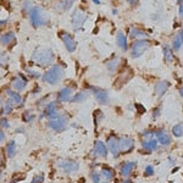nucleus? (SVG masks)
<instances>
[{
  "label": "nucleus",
  "instance_id": "11",
  "mask_svg": "<svg viewBox=\"0 0 183 183\" xmlns=\"http://www.w3.org/2000/svg\"><path fill=\"white\" fill-rule=\"evenodd\" d=\"M92 92L95 96V99L100 103V104H109V93L105 91V89H101V88H98V87H91Z\"/></svg>",
  "mask_w": 183,
  "mask_h": 183
},
{
  "label": "nucleus",
  "instance_id": "18",
  "mask_svg": "<svg viewBox=\"0 0 183 183\" xmlns=\"http://www.w3.org/2000/svg\"><path fill=\"white\" fill-rule=\"evenodd\" d=\"M44 115L49 119V120H53V119H55V117H58L59 116V112H58V108H56V103H50L48 106H47V109H45V112H44Z\"/></svg>",
  "mask_w": 183,
  "mask_h": 183
},
{
  "label": "nucleus",
  "instance_id": "10",
  "mask_svg": "<svg viewBox=\"0 0 183 183\" xmlns=\"http://www.w3.org/2000/svg\"><path fill=\"white\" fill-rule=\"evenodd\" d=\"M109 149L108 147L101 142V140H95L94 147H93V155L95 157H106Z\"/></svg>",
  "mask_w": 183,
  "mask_h": 183
},
{
  "label": "nucleus",
  "instance_id": "50",
  "mask_svg": "<svg viewBox=\"0 0 183 183\" xmlns=\"http://www.w3.org/2000/svg\"><path fill=\"white\" fill-rule=\"evenodd\" d=\"M176 1H177V2H180V4H181V2H183V0H176Z\"/></svg>",
  "mask_w": 183,
  "mask_h": 183
},
{
  "label": "nucleus",
  "instance_id": "44",
  "mask_svg": "<svg viewBox=\"0 0 183 183\" xmlns=\"http://www.w3.org/2000/svg\"><path fill=\"white\" fill-rule=\"evenodd\" d=\"M127 2L131 4V5H136L137 4V0H127Z\"/></svg>",
  "mask_w": 183,
  "mask_h": 183
},
{
  "label": "nucleus",
  "instance_id": "13",
  "mask_svg": "<svg viewBox=\"0 0 183 183\" xmlns=\"http://www.w3.org/2000/svg\"><path fill=\"white\" fill-rule=\"evenodd\" d=\"M108 149L114 155V157H119L120 150H119V138L115 136H111L108 138Z\"/></svg>",
  "mask_w": 183,
  "mask_h": 183
},
{
  "label": "nucleus",
  "instance_id": "51",
  "mask_svg": "<svg viewBox=\"0 0 183 183\" xmlns=\"http://www.w3.org/2000/svg\"><path fill=\"white\" fill-rule=\"evenodd\" d=\"M1 177H2V173H1V171H0V181H1Z\"/></svg>",
  "mask_w": 183,
  "mask_h": 183
},
{
  "label": "nucleus",
  "instance_id": "2",
  "mask_svg": "<svg viewBox=\"0 0 183 183\" xmlns=\"http://www.w3.org/2000/svg\"><path fill=\"white\" fill-rule=\"evenodd\" d=\"M65 76V70L61 67L60 65H54L50 70H48L44 75H43V81L49 83V84H56L58 82H60Z\"/></svg>",
  "mask_w": 183,
  "mask_h": 183
},
{
  "label": "nucleus",
  "instance_id": "34",
  "mask_svg": "<svg viewBox=\"0 0 183 183\" xmlns=\"http://www.w3.org/2000/svg\"><path fill=\"white\" fill-rule=\"evenodd\" d=\"M7 60H9L7 55L4 51H0V66H5L7 63Z\"/></svg>",
  "mask_w": 183,
  "mask_h": 183
},
{
  "label": "nucleus",
  "instance_id": "9",
  "mask_svg": "<svg viewBox=\"0 0 183 183\" xmlns=\"http://www.w3.org/2000/svg\"><path fill=\"white\" fill-rule=\"evenodd\" d=\"M59 167H61L66 173H72L77 172L79 169V164L73 160H62L59 162Z\"/></svg>",
  "mask_w": 183,
  "mask_h": 183
},
{
  "label": "nucleus",
  "instance_id": "41",
  "mask_svg": "<svg viewBox=\"0 0 183 183\" xmlns=\"http://www.w3.org/2000/svg\"><path fill=\"white\" fill-rule=\"evenodd\" d=\"M25 10H27L28 12H30V10H32V7H30V0L25 1Z\"/></svg>",
  "mask_w": 183,
  "mask_h": 183
},
{
  "label": "nucleus",
  "instance_id": "35",
  "mask_svg": "<svg viewBox=\"0 0 183 183\" xmlns=\"http://www.w3.org/2000/svg\"><path fill=\"white\" fill-rule=\"evenodd\" d=\"M154 173H155V171H154V167L152 166H147L145 167V170H144V176H147V177H150V176H154Z\"/></svg>",
  "mask_w": 183,
  "mask_h": 183
},
{
  "label": "nucleus",
  "instance_id": "49",
  "mask_svg": "<svg viewBox=\"0 0 183 183\" xmlns=\"http://www.w3.org/2000/svg\"><path fill=\"white\" fill-rule=\"evenodd\" d=\"M1 104H2V99H1V96H0V106H1Z\"/></svg>",
  "mask_w": 183,
  "mask_h": 183
},
{
  "label": "nucleus",
  "instance_id": "14",
  "mask_svg": "<svg viewBox=\"0 0 183 183\" xmlns=\"http://www.w3.org/2000/svg\"><path fill=\"white\" fill-rule=\"evenodd\" d=\"M136 166H137V162H136V161H127V162L122 164L121 170H120V173H121V176L123 177V178H126V177H129V176L132 175L133 170L136 169Z\"/></svg>",
  "mask_w": 183,
  "mask_h": 183
},
{
  "label": "nucleus",
  "instance_id": "5",
  "mask_svg": "<svg viewBox=\"0 0 183 183\" xmlns=\"http://www.w3.org/2000/svg\"><path fill=\"white\" fill-rule=\"evenodd\" d=\"M71 20H72V27L75 30H78L82 28V26L84 25L86 20H87V15L83 10L81 9H76L73 12H72V16H71Z\"/></svg>",
  "mask_w": 183,
  "mask_h": 183
},
{
  "label": "nucleus",
  "instance_id": "31",
  "mask_svg": "<svg viewBox=\"0 0 183 183\" xmlns=\"http://www.w3.org/2000/svg\"><path fill=\"white\" fill-rule=\"evenodd\" d=\"M181 47H182V39H181V35H176L175 39H173V42H172V50L177 51V50L181 49Z\"/></svg>",
  "mask_w": 183,
  "mask_h": 183
},
{
  "label": "nucleus",
  "instance_id": "47",
  "mask_svg": "<svg viewBox=\"0 0 183 183\" xmlns=\"http://www.w3.org/2000/svg\"><path fill=\"white\" fill-rule=\"evenodd\" d=\"M180 95H181V96H183V87L181 88V89H180Z\"/></svg>",
  "mask_w": 183,
  "mask_h": 183
},
{
  "label": "nucleus",
  "instance_id": "43",
  "mask_svg": "<svg viewBox=\"0 0 183 183\" xmlns=\"http://www.w3.org/2000/svg\"><path fill=\"white\" fill-rule=\"evenodd\" d=\"M2 140H5V133H4L2 131H0V143H1Z\"/></svg>",
  "mask_w": 183,
  "mask_h": 183
},
{
  "label": "nucleus",
  "instance_id": "20",
  "mask_svg": "<svg viewBox=\"0 0 183 183\" xmlns=\"http://www.w3.org/2000/svg\"><path fill=\"white\" fill-rule=\"evenodd\" d=\"M116 44L121 48L123 51L127 50L128 48V44H127V37L124 35V33L122 30H119L117 34H116Z\"/></svg>",
  "mask_w": 183,
  "mask_h": 183
},
{
  "label": "nucleus",
  "instance_id": "23",
  "mask_svg": "<svg viewBox=\"0 0 183 183\" xmlns=\"http://www.w3.org/2000/svg\"><path fill=\"white\" fill-rule=\"evenodd\" d=\"M100 175H101L106 181H111V180L115 177V171H114L111 167H109V166H104L103 170L100 171Z\"/></svg>",
  "mask_w": 183,
  "mask_h": 183
},
{
  "label": "nucleus",
  "instance_id": "24",
  "mask_svg": "<svg viewBox=\"0 0 183 183\" xmlns=\"http://www.w3.org/2000/svg\"><path fill=\"white\" fill-rule=\"evenodd\" d=\"M14 39H15V33H12V32H7V33H4L0 35V43L2 45H9Z\"/></svg>",
  "mask_w": 183,
  "mask_h": 183
},
{
  "label": "nucleus",
  "instance_id": "32",
  "mask_svg": "<svg viewBox=\"0 0 183 183\" xmlns=\"http://www.w3.org/2000/svg\"><path fill=\"white\" fill-rule=\"evenodd\" d=\"M104 114L100 111V110H96L95 111V114H94V122H95V124H98V123H100V122L104 120Z\"/></svg>",
  "mask_w": 183,
  "mask_h": 183
},
{
  "label": "nucleus",
  "instance_id": "54",
  "mask_svg": "<svg viewBox=\"0 0 183 183\" xmlns=\"http://www.w3.org/2000/svg\"><path fill=\"white\" fill-rule=\"evenodd\" d=\"M170 183H172V182H170Z\"/></svg>",
  "mask_w": 183,
  "mask_h": 183
},
{
  "label": "nucleus",
  "instance_id": "12",
  "mask_svg": "<svg viewBox=\"0 0 183 183\" xmlns=\"http://www.w3.org/2000/svg\"><path fill=\"white\" fill-rule=\"evenodd\" d=\"M155 138L157 139V142L164 145V147H169L172 143V138L171 136L165 131V129H160L157 132H155Z\"/></svg>",
  "mask_w": 183,
  "mask_h": 183
},
{
  "label": "nucleus",
  "instance_id": "53",
  "mask_svg": "<svg viewBox=\"0 0 183 183\" xmlns=\"http://www.w3.org/2000/svg\"><path fill=\"white\" fill-rule=\"evenodd\" d=\"M42 1H47V0H42Z\"/></svg>",
  "mask_w": 183,
  "mask_h": 183
},
{
  "label": "nucleus",
  "instance_id": "4",
  "mask_svg": "<svg viewBox=\"0 0 183 183\" xmlns=\"http://www.w3.org/2000/svg\"><path fill=\"white\" fill-rule=\"evenodd\" d=\"M152 43L148 39H137L131 48V56L134 59H138L139 56H142L149 48H150Z\"/></svg>",
  "mask_w": 183,
  "mask_h": 183
},
{
  "label": "nucleus",
  "instance_id": "3",
  "mask_svg": "<svg viewBox=\"0 0 183 183\" xmlns=\"http://www.w3.org/2000/svg\"><path fill=\"white\" fill-rule=\"evenodd\" d=\"M30 22L33 25V27H40V26H44L47 25L48 22V16L45 14V11L39 7V6H33L32 10L30 12Z\"/></svg>",
  "mask_w": 183,
  "mask_h": 183
},
{
  "label": "nucleus",
  "instance_id": "33",
  "mask_svg": "<svg viewBox=\"0 0 183 183\" xmlns=\"http://www.w3.org/2000/svg\"><path fill=\"white\" fill-rule=\"evenodd\" d=\"M14 101L10 99V100H7L6 101V104H5V109H4V114H10L11 111H12V108H14V104H12Z\"/></svg>",
  "mask_w": 183,
  "mask_h": 183
},
{
  "label": "nucleus",
  "instance_id": "8",
  "mask_svg": "<svg viewBox=\"0 0 183 183\" xmlns=\"http://www.w3.org/2000/svg\"><path fill=\"white\" fill-rule=\"evenodd\" d=\"M60 38L62 39L66 49L68 53H73L76 49H77V42L73 39V37L68 33H65V32H61L60 33Z\"/></svg>",
  "mask_w": 183,
  "mask_h": 183
},
{
  "label": "nucleus",
  "instance_id": "48",
  "mask_svg": "<svg viewBox=\"0 0 183 183\" xmlns=\"http://www.w3.org/2000/svg\"><path fill=\"white\" fill-rule=\"evenodd\" d=\"M181 39H182V47H183V28H182V32H181Z\"/></svg>",
  "mask_w": 183,
  "mask_h": 183
},
{
  "label": "nucleus",
  "instance_id": "22",
  "mask_svg": "<svg viewBox=\"0 0 183 183\" xmlns=\"http://www.w3.org/2000/svg\"><path fill=\"white\" fill-rule=\"evenodd\" d=\"M26 84H27V81L25 78H22V76L20 75L17 78H14L12 79V87L16 89V91H23L26 88Z\"/></svg>",
  "mask_w": 183,
  "mask_h": 183
},
{
  "label": "nucleus",
  "instance_id": "16",
  "mask_svg": "<svg viewBox=\"0 0 183 183\" xmlns=\"http://www.w3.org/2000/svg\"><path fill=\"white\" fill-rule=\"evenodd\" d=\"M169 88H170V82H169V81H159V82L155 84V87H154L155 94H156L157 96H162L166 92L169 91Z\"/></svg>",
  "mask_w": 183,
  "mask_h": 183
},
{
  "label": "nucleus",
  "instance_id": "38",
  "mask_svg": "<svg viewBox=\"0 0 183 183\" xmlns=\"http://www.w3.org/2000/svg\"><path fill=\"white\" fill-rule=\"evenodd\" d=\"M0 126L1 127H5V128H9L10 127V124H9V122L6 119H0Z\"/></svg>",
  "mask_w": 183,
  "mask_h": 183
},
{
  "label": "nucleus",
  "instance_id": "15",
  "mask_svg": "<svg viewBox=\"0 0 183 183\" xmlns=\"http://www.w3.org/2000/svg\"><path fill=\"white\" fill-rule=\"evenodd\" d=\"M157 139L155 137H152V138H143L142 140V147L143 149L148 150V152H155L157 149Z\"/></svg>",
  "mask_w": 183,
  "mask_h": 183
},
{
  "label": "nucleus",
  "instance_id": "17",
  "mask_svg": "<svg viewBox=\"0 0 183 183\" xmlns=\"http://www.w3.org/2000/svg\"><path fill=\"white\" fill-rule=\"evenodd\" d=\"M129 37L132 39H147L148 38V33H145V30H140L138 27H131Z\"/></svg>",
  "mask_w": 183,
  "mask_h": 183
},
{
  "label": "nucleus",
  "instance_id": "21",
  "mask_svg": "<svg viewBox=\"0 0 183 183\" xmlns=\"http://www.w3.org/2000/svg\"><path fill=\"white\" fill-rule=\"evenodd\" d=\"M75 0H59L56 4H55V9L59 10V11H67L71 9V6L73 5Z\"/></svg>",
  "mask_w": 183,
  "mask_h": 183
},
{
  "label": "nucleus",
  "instance_id": "45",
  "mask_svg": "<svg viewBox=\"0 0 183 183\" xmlns=\"http://www.w3.org/2000/svg\"><path fill=\"white\" fill-rule=\"evenodd\" d=\"M92 1H93L94 4H96V5H99V4H100V0H92Z\"/></svg>",
  "mask_w": 183,
  "mask_h": 183
},
{
  "label": "nucleus",
  "instance_id": "36",
  "mask_svg": "<svg viewBox=\"0 0 183 183\" xmlns=\"http://www.w3.org/2000/svg\"><path fill=\"white\" fill-rule=\"evenodd\" d=\"M100 173L98 172H92V181L93 183H100Z\"/></svg>",
  "mask_w": 183,
  "mask_h": 183
},
{
  "label": "nucleus",
  "instance_id": "26",
  "mask_svg": "<svg viewBox=\"0 0 183 183\" xmlns=\"http://www.w3.org/2000/svg\"><path fill=\"white\" fill-rule=\"evenodd\" d=\"M172 134L177 138L183 137V122H180L172 127Z\"/></svg>",
  "mask_w": 183,
  "mask_h": 183
},
{
  "label": "nucleus",
  "instance_id": "37",
  "mask_svg": "<svg viewBox=\"0 0 183 183\" xmlns=\"http://www.w3.org/2000/svg\"><path fill=\"white\" fill-rule=\"evenodd\" d=\"M44 182V177L40 175V176H35L34 178H33V181L32 183H43Z\"/></svg>",
  "mask_w": 183,
  "mask_h": 183
},
{
  "label": "nucleus",
  "instance_id": "19",
  "mask_svg": "<svg viewBox=\"0 0 183 183\" xmlns=\"http://www.w3.org/2000/svg\"><path fill=\"white\" fill-rule=\"evenodd\" d=\"M72 88L71 87H66L63 89H61L58 94V99L61 103H65V101H70L71 100V96H72Z\"/></svg>",
  "mask_w": 183,
  "mask_h": 183
},
{
  "label": "nucleus",
  "instance_id": "6",
  "mask_svg": "<svg viewBox=\"0 0 183 183\" xmlns=\"http://www.w3.org/2000/svg\"><path fill=\"white\" fill-rule=\"evenodd\" d=\"M134 145H136V142L133 138L131 137H121L119 138V150L122 154H127V152H131L134 149Z\"/></svg>",
  "mask_w": 183,
  "mask_h": 183
},
{
  "label": "nucleus",
  "instance_id": "42",
  "mask_svg": "<svg viewBox=\"0 0 183 183\" xmlns=\"http://www.w3.org/2000/svg\"><path fill=\"white\" fill-rule=\"evenodd\" d=\"M178 14H180V17L183 18V2L180 4V7H178Z\"/></svg>",
  "mask_w": 183,
  "mask_h": 183
},
{
  "label": "nucleus",
  "instance_id": "7",
  "mask_svg": "<svg viewBox=\"0 0 183 183\" xmlns=\"http://www.w3.org/2000/svg\"><path fill=\"white\" fill-rule=\"evenodd\" d=\"M67 123H68V119L66 116H63V115H59L58 117H55V119H53V120H50V121L48 122V126L53 131L62 132L66 128Z\"/></svg>",
  "mask_w": 183,
  "mask_h": 183
},
{
  "label": "nucleus",
  "instance_id": "40",
  "mask_svg": "<svg viewBox=\"0 0 183 183\" xmlns=\"http://www.w3.org/2000/svg\"><path fill=\"white\" fill-rule=\"evenodd\" d=\"M160 114H161V109H160V108H157V109H155V110H154V112H152V117H154V119H156V117H159V116H160Z\"/></svg>",
  "mask_w": 183,
  "mask_h": 183
},
{
  "label": "nucleus",
  "instance_id": "39",
  "mask_svg": "<svg viewBox=\"0 0 183 183\" xmlns=\"http://www.w3.org/2000/svg\"><path fill=\"white\" fill-rule=\"evenodd\" d=\"M27 73L32 76V77H39V73H38V71H33V70H27Z\"/></svg>",
  "mask_w": 183,
  "mask_h": 183
},
{
  "label": "nucleus",
  "instance_id": "30",
  "mask_svg": "<svg viewBox=\"0 0 183 183\" xmlns=\"http://www.w3.org/2000/svg\"><path fill=\"white\" fill-rule=\"evenodd\" d=\"M88 94L87 93H83V92H78L76 93V95L73 98H71V101L72 103H81V101H84L87 99Z\"/></svg>",
  "mask_w": 183,
  "mask_h": 183
},
{
  "label": "nucleus",
  "instance_id": "27",
  "mask_svg": "<svg viewBox=\"0 0 183 183\" xmlns=\"http://www.w3.org/2000/svg\"><path fill=\"white\" fill-rule=\"evenodd\" d=\"M6 93H7V95H10L11 100H12L15 104H22V96H21L18 93H16V92H12L11 89H7V91H6Z\"/></svg>",
  "mask_w": 183,
  "mask_h": 183
},
{
  "label": "nucleus",
  "instance_id": "1",
  "mask_svg": "<svg viewBox=\"0 0 183 183\" xmlns=\"http://www.w3.org/2000/svg\"><path fill=\"white\" fill-rule=\"evenodd\" d=\"M32 60L39 65H50L54 61V54L48 48H37L32 54Z\"/></svg>",
  "mask_w": 183,
  "mask_h": 183
},
{
  "label": "nucleus",
  "instance_id": "28",
  "mask_svg": "<svg viewBox=\"0 0 183 183\" xmlns=\"http://www.w3.org/2000/svg\"><path fill=\"white\" fill-rule=\"evenodd\" d=\"M6 152H7V156L9 157H14L15 154H16V143L15 140H10L9 144L6 145Z\"/></svg>",
  "mask_w": 183,
  "mask_h": 183
},
{
  "label": "nucleus",
  "instance_id": "25",
  "mask_svg": "<svg viewBox=\"0 0 183 183\" xmlns=\"http://www.w3.org/2000/svg\"><path fill=\"white\" fill-rule=\"evenodd\" d=\"M164 60L166 62H172L173 61V50L169 45L164 47Z\"/></svg>",
  "mask_w": 183,
  "mask_h": 183
},
{
  "label": "nucleus",
  "instance_id": "46",
  "mask_svg": "<svg viewBox=\"0 0 183 183\" xmlns=\"http://www.w3.org/2000/svg\"><path fill=\"white\" fill-rule=\"evenodd\" d=\"M6 21H7V20H0V25H4V23H6Z\"/></svg>",
  "mask_w": 183,
  "mask_h": 183
},
{
  "label": "nucleus",
  "instance_id": "29",
  "mask_svg": "<svg viewBox=\"0 0 183 183\" xmlns=\"http://www.w3.org/2000/svg\"><path fill=\"white\" fill-rule=\"evenodd\" d=\"M119 65H120V59H119V58H115V59H112L111 61H109L106 66H108V70H109L110 72H115V71L117 70Z\"/></svg>",
  "mask_w": 183,
  "mask_h": 183
},
{
  "label": "nucleus",
  "instance_id": "52",
  "mask_svg": "<svg viewBox=\"0 0 183 183\" xmlns=\"http://www.w3.org/2000/svg\"><path fill=\"white\" fill-rule=\"evenodd\" d=\"M103 183H109V181H106V182H103Z\"/></svg>",
  "mask_w": 183,
  "mask_h": 183
}]
</instances>
